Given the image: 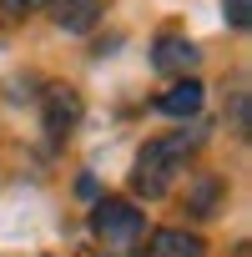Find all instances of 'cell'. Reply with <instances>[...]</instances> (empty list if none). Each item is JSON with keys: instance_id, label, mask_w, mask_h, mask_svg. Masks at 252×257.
<instances>
[{"instance_id": "obj_1", "label": "cell", "mask_w": 252, "mask_h": 257, "mask_svg": "<svg viewBox=\"0 0 252 257\" xmlns=\"http://www.w3.org/2000/svg\"><path fill=\"white\" fill-rule=\"evenodd\" d=\"M192 147H202V132H182V137H162V142H152V147L137 157V172H132L137 192L162 197V192L172 187V177L182 172V157H187Z\"/></svg>"}, {"instance_id": "obj_2", "label": "cell", "mask_w": 252, "mask_h": 257, "mask_svg": "<svg viewBox=\"0 0 252 257\" xmlns=\"http://www.w3.org/2000/svg\"><path fill=\"white\" fill-rule=\"evenodd\" d=\"M91 232H96L111 252H137L142 237H147V217H142L132 202L106 197V202H96V212H91Z\"/></svg>"}, {"instance_id": "obj_3", "label": "cell", "mask_w": 252, "mask_h": 257, "mask_svg": "<svg viewBox=\"0 0 252 257\" xmlns=\"http://www.w3.org/2000/svg\"><path fill=\"white\" fill-rule=\"evenodd\" d=\"M41 116H46V132L61 142L71 126L81 121V96H76L71 86H46V96H41Z\"/></svg>"}, {"instance_id": "obj_4", "label": "cell", "mask_w": 252, "mask_h": 257, "mask_svg": "<svg viewBox=\"0 0 252 257\" xmlns=\"http://www.w3.org/2000/svg\"><path fill=\"white\" fill-rule=\"evenodd\" d=\"M197 56H202V51H197L187 36H172V31H167V36H157L152 66H157V71H167V76H187V71L197 66Z\"/></svg>"}, {"instance_id": "obj_5", "label": "cell", "mask_w": 252, "mask_h": 257, "mask_svg": "<svg viewBox=\"0 0 252 257\" xmlns=\"http://www.w3.org/2000/svg\"><path fill=\"white\" fill-rule=\"evenodd\" d=\"M197 106H202V81L197 76H182L157 96V111H167V116H197Z\"/></svg>"}, {"instance_id": "obj_6", "label": "cell", "mask_w": 252, "mask_h": 257, "mask_svg": "<svg viewBox=\"0 0 252 257\" xmlns=\"http://www.w3.org/2000/svg\"><path fill=\"white\" fill-rule=\"evenodd\" d=\"M106 11V0H56V26L71 36H86Z\"/></svg>"}, {"instance_id": "obj_7", "label": "cell", "mask_w": 252, "mask_h": 257, "mask_svg": "<svg viewBox=\"0 0 252 257\" xmlns=\"http://www.w3.org/2000/svg\"><path fill=\"white\" fill-rule=\"evenodd\" d=\"M152 257H207V247H202L197 232L162 227V232H152Z\"/></svg>"}, {"instance_id": "obj_8", "label": "cell", "mask_w": 252, "mask_h": 257, "mask_svg": "<svg viewBox=\"0 0 252 257\" xmlns=\"http://www.w3.org/2000/svg\"><path fill=\"white\" fill-rule=\"evenodd\" d=\"M222 16H227V26L247 31V21H252V0H222Z\"/></svg>"}, {"instance_id": "obj_9", "label": "cell", "mask_w": 252, "mask_h": 257, "mask_svg": "<svg viewBox=\"0 0 252 257\" xmlns=\"http://www.w3.org/2000/svg\"><path fill=\"white\" fill-rule=\"evenodd\" d=\"M11 16H26V11H36V6H46V0H0Z\"/></svg>"}]
</instances>
